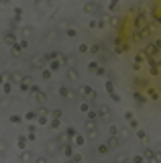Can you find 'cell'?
<instances>
[{
	"instance_id": "cell-1",
	"label": "cell",
	"mask_w": 161,
	"mask_h": 163,
	"mask_svg": "<svg viewBox=\"0 0 161 163\" xmlns=\"http://www.w3.org/2000/svg\"><path fill=\"white\" fill-rule=\"evenodd\" d=\"M47 65V57L45 55H35L33 59H31V67L33 69H43Z\"/></svg>"
},
{
	"instance_id": "cell-2",
	"label": "cell",
	"mask_w": 161,
	"mask_h": 163,
	"mask_svg": "<svg viewBox=\"0 0 161 163\" xmlns=\"http://www.w3.org/2000/svg\"><path fill=\"white\" fill-rule=\"evenodd\" d=\"M29 94H31V98H33L37 104H45V102H47V94H45L41 88H39V90H35V92H29Z\"/></svg>"
},
{
	"instance_id": "cell-3",
	"label": "cell",
	"mask_w": 161,
	"mask_h": 163,
	"mask_svg": "<svg viewBox=\"0 0 161 163\" xmlns=\"http://www.w3.org/2000/svg\"><path fill=\"white\" fill-rule=\"evenodd\" d=\"M98 10H100V4H98L96 0H92V2H86V4H84V12H88V15H98Z\"/></svg>"
},
{
	"instance_id": "cell-4",
	"label": "cell",
	"mask_w": 161,
	"mask_h": 163,
	"mask_svg": "<svg viewBox=\"0 0 161 163\" xmlns=\"http://www.w3.org/2000/svg\"><path fill=\"white\" fill-rule=\"evenodd\" d=\"M4 78L10 79V84H20V82H23V74H20V71H8Z\"/></svg>"
},
{
	"instance_id": "cell-5",
	"label": "cell",
	"mask_w": 161,
	"mask_h": 163,
	"mask_svg": "<svg viewBox=\"0 0 161 163\" xmlns=\"http://www.w3.org/2000/svg\"><path fill=\"white\" fill-rule=\"evenodd\" d=\"M57 147H61V145H59L57 141H49V143L45 145V151H47L49 155H55V153H57V151H59Z\"/></svg>"
},
{
	"instance_id": "cell-6",
	"label": "cell",
	"mask_w": 161,
	"mask_h": 163,
	"mask_svg": "<svg viewBox=\"0 0 161 163\" xmlns=\"http://www.w3.org/2000/svg\"><path fill=\"white\" fill-rule=\"evenodd\" d=\"M59 96H61L63 100H72L73 98V92L67 88V86H59Z\"/></svg>"
},
{
	"instance_id": "cell-7",
	"label": "cell",
	"mask_w": 161,
	"mask_h": 163,
	"mask_svg": "<svg viewBox=\"0 0 161 163\" xmlns=\"http://www.w3.org/2000/svg\"><path fill=\"white\" fill-rule=\"evenodd\" d=\"M65 75H67L69 82H78V79H80V74H78V69H76V67H67Z\"/></svg>"
},
{
	"instance_id": "cell-8",
	"label": "cell",
	"mask_w": 161,
	"mask_h": 163,
	"mask_svg": "<svg viewBox=\"0 0 161 163\" xmlns=\"http://www.w3.org/2000/svg\"><path fill=\"white\" fill-rule=\"evenodd\" d=\"M96 112H98V116H100V118H108V116H110V108H108L106 104H100Z\"/></svg>"
},
{
	"instance_id": "cell-9",
	"label": "cell",
	"mask_w": 161,
	"mask_h": 163,
	"mask_svg": "<svg viewBox=\"0 0 161 163\" xmlns=\"http://www.w3.org/2000/svg\"><path fill=\"white\" fill-rule=\"evenodd\" d=\"M49 4H51V0H37V2H35V6H37V10H41V12H45V10H49Z\"/></svg>"
},
{
	"instance_id": "cell-10",
	"label": "cell",
	"mask_w": 161,
	"mask_h": 163,
	"mask_svg": "<svg viewBox=\"0 0 161 163\" xmlns=\"http://www.w3.org/2000/svg\"><path fill=\"white\" fill-rule=\"evenodd\" d=\"M47 65H49V69H51V71H57V69L61 67L63 63H61V59L57 57V59H49V61H47Z\"/></svg>"
},
{
	"instance_id": "cell-11",
	"label": "cell",
	"mask_w": 161,
	"mask_h": 163,
	"mask_svg": "<svg viewBox=\"0 0 161 163\" xmlns=\"http://www.w3.org/2000/svg\"><path fill=\"white\" fill-rule=\"evenodd\" d=\"M10 53L15 55V57H20V53H23V47H20V43H19V41L10 45Z\"/></svg>"
},
{
	"instance_id": "cell-12",
	"label": "cell",
	"mask_w": 161,
	"mask_h": 163,
	"mask_svg": "<svg viewBox=\"0 0 161 163\" xmlns=\"http://www.w3.org/2000/svg\"><path fill=\"white\" fill-rule=\"evenodd\" d=\"M4 43H8V45L16 43V33H15V31H8V33H4Z\"/></svg>"
},
{
	"instance_id": "cell-13",
	"label": "cell",
	"mask_w": 161,
	"mask_h": 163,
	"mask_svg": "<svg viewBox=\"0 0 161 163\" xmlns=\"http://www.w3.org/2000/svg\"><path fill=\"white\" fill-rule=\"evenodd\" d=\"M102 25H104V20H102V19H92V20H90V23H88V27H90V29H92V31L100 29V27H102Z\"/></svg>"
},
{
	"instance_id": "cell-14",
	"label": "cell",
	"mask_w": 161,
	"mask_h": 163,
	"mask_svg": "<svg viewBox=\"0 0 161 163\" xmlns=\"http://www.w3.org/2000/svg\"><path fill=\"white\" fill-rule=\"evenodd\" d=\"M143 61H145V53L141 51V53L137 55V59H135V63H133V67H135V69H141V67H143Z\"/></svg>"
},
{
	"instance_id": "cell-15",
	"label": "cell",
	"mask_w": 161,
	"mask_h": 163,
	"mask_svg": "<svg viewBox=\"0 0 161 163\" xmlns=\"http://www.w3.org/2000/svg\"><path fill=\"white\" fill-rule=\"evenodd\" d=\"M82 94L86 96V98H96V92H94L90 86H82Z\"/></svg>"
},
{
	"instance_id": "cell-16",
	"label": "cell",
	"mask_w": 161,
	"mask_h": 163,
	"mask_svg": "<svg viewBox=\"0 0 161 163\" xmlns=\"http://www.w3.org/2000/svg\"><path fill=\"white\" fill-rule=\"evenodd\" d=\"M61 147H63V155H65V157H72V153H73V145L67 141V143L61 145Z\"/></svg>"
},
{
	"instance_id": "cell-17",
	"label": "cell",
	"mask_w": 161,
	"mask_h": 163,
	"mask_svg": "<svg viewBox=\"0 0 161 163\" xmlns=\"http://www.w3.org/2000/svg\"><path fill=\"white\" fill-rule=\"evenodd\" d=\"M19 159H20V161H31V159H33V153L27 151V149H23V153L19 155Z\"/></svg>"
},
{
	"instance_id": "cell-18",
	"label": "cell",
	"mask_w": 161,
	"mask_h": 163,
	"mask_svg": "<svg viewBox=\"0 0 161 163\" xmlns=\"http://www.w3.org/2000/svg\"><path fill=\"white\" fill-rule=\"evenodd\" d=\"M118 6H120V0H110V2H108V10H110V12H116Z\"/></svg>"
},
{
	"instance_id": "cell-19",
	"label": "cell",
	"mask_w": 161,
	"mask_h": 163,
	"mask_svg": "<svg viewBox=\"0 0 161 163\" xmlns=\"http://www.w3.org/2000/svg\"><path fill=\"white\" fill-rule=\"evenodd\" d=\"M106 145H108V149H116L118 147V137H116V135H114V137H110Z\"/></svg>"
},
{
	"instance_id": "cell-20",
	"label": "cell",
	"mask_w": 161,
	"mask_h": 163,
	"mask_svg": "<svg viewBox=\"0 0 161 163\" xmlns=\"http://www.w3.org/2000/svg\"><path fill=\"white\" fill-rule=\"evenodd\" d=\"M37 116H39V114H37V110H31V112H27V114H24V120L33 122V120H37Z\"/></svg>"
},
{
	"instance_id": "cell-21",
	"label": "cell",
	"mask_w": 161,
	"mask_h": 163,
	"mask_svg": "<svg viewBox=\"0 0 161 163\" xmlns=\"http://www.w3.org/2000/svg\"><path fill=\"white\" fill-rule=\"evenodd\" d=\"M84 129L86 131H94V129H98V124H96V120H86V124H84Z\"/></svg>"
},
{
	"instance_id": "cell-22",
	"label": "cell",
	"mask_w": 161,
	"mask_h": 163,
	"mask_svg": "<svg viewBox=\"0 0 161 163\" xmlns=\"http://www.w3.org/2000/svg\"><path fill=\"white\" fill-rule=\"evenodd\" d=\"M73 143L78 145V147H82V145L86 143V139H84V135H78V133H76V137H73Z\"/></svg>"
},
{
	"instance_id": "cell-23",
	"label": "cell",
	"mask_w": 161,
	"mask_h": 163,
	"mask_svg": "<svg viewBox=\"0 0 161 163\" xmlns=\"http://www.w3.org/2000/svg\"><path fill=\"white\" fill-rule=\"evenodd\" d=\"M118 131H120V127H118V124H110V127H108V135H110V137L118 135Z\"/></svg>"
},
{
	"instance_id": "cell-24",
	"label": "cell",
	"mask_w": 161,
	"mask_h": 163,
	"mask_svg": "<svg viewBox=\"0 0 161 163\" xmlns=\"http://www.w3.org/2000/svg\"><path fill=\"white\" fill-rule=\"evenodd\" d=\"M90 53H94V55H98V53H100V51H102V45H100V43H94L92 45V47H90Z\"/></svg>"
},
{
	"instance_id": "cell-25",
	"label": "cell",
	"mask_w": 161,
	"mask_h": 163,
	"mask_svg": "<svg viewBox=\"0 0 161 163\" xmlns=\"http://www.w3.org/2000/svg\"><path fill=\"white\" fill-rule=\"evenodd\" d=\"M49 127H51V129H59V127H61V118H51L49 120Z\"/></svg>"
},
{
	"instance_id": "cell-26",
	"label": "cell",
	"mask_w": 161,
	"mask_h": 163,
	"mask_svg": "<svg viewBox=\"0 0 161 163\" xmlns=\"http://www.w3.org/2000/svg\"><path fill=\"white\" fill-rule=\"evenodd\" d=\"M51 74H53V71H51L49 67H43V69H41V75H43V79H51Z\"/></svg>"
},
{
	"instance_id": "cell-27",
	"label": "cell",
	"mask_w": 161,
	"mask_h": 163,
	"mask_svg": "<svg viewBox=\"0 0 161 163\" xmlns=\"http://www.w3.org/2000/svg\"><path fill=\"white\" fill-rule=\"evenodd\" d=\"M76 133H78V131L73 129V127H67V129H65V137H67V139H73V137H76Z\"/></svg>"
},
{
	"instance_id": "cell-28",
	"label": "cell",
	"mask_w": 161,
	"mask_h": 163,
	"mask_svg": "<svg viewBox=\"0 0 161 163\" xmlns=\"http://www.w3.org/2000/svg\"><path fill=\"white\" fill-rule=\"evenodd\" d=\"M19 149H27V137L19 135Z\"/></svg>"
},
{
	"instance_id": "cell-29",
	"label": "cell",
	"mask_w": 161,
	"mask_h": 163,
	"mask_svg": "<svg viewBox=\"0 0 161 163\" xmlns=\"http://www.w3.org/2000/svg\"><path fill=\"white\" fill-rule=\"evenodd\" d=\"M108 151H110V149H108L106 143H104V145H98V153H100V155H108Z\"/></svg>"
},
{
	"instance_id": "cell-30",
	"label": "cell",
	"mask_w": 161,
	"mask_h": 163,
	"mask_svg": "<svg viewBox=\"0 0 161 163\" xmlns=\"http://www.w3.org/2000/svg\"><path fill=\"white\" fill-rule=\"evenodd\" d=\"M137 137H139V141H143V143H147V141H149V137H147L145 131H137Z\"/></svg>"
},
{
	"instance_id": "cell-31",
	"label": "cell",
	"mask_w": 161,
	"mask_h": 163,
	"mask_svg": "<svg viewBox=\"0 0 161 163\" xmlns=\"http://www.w3.org/2000/svg\"><path fill=\"white\" fill-rule=\"evenodd\" d=\"M2 90H4V94L8 96L10 92H12V84H10V82H4V84H2Z\"/></svg>"
},
{
	"instance_id": "cell-32",
	"label": "cell",
	"mask_w": 161,
	"mask_h": 163,
	"mask_svg": "<svg viewBox=\"0 0 161 163\" xmlns=\"http://www.w3.org/2000/svg\"><path fill=\"white\" fill-rule=\"evenodd\" d=\"M133 96H135V100H137V102H139V104H143V102H145V100H147V98H145V96H143V94H141V92H133Z\"/></svg>"
},
{
	"instance_id": "cell-33",
	"label": "cell",
	"mask_w": 161,
	"mask_h": 163,
	"mask_svg": "<svg viewBox=\"0 0 161 163\" xmlns=\"http://www.w3.org/2000/svg\"><path fill=\"white\" fill-rule=\"evenodd\" d=\"M20 19H23V8L19 6V8H15V20H16V23H20Z\"/></svg>"
},
{
	"instance_id": "cell-34",
	"label": "cell",
	"mask_w": 161,
	"mask_h": 163,
	"mask_svg": "<svg viewBox=\"0 0 161 163\" xmlns=\"http://www.w3.org/2000/svg\"><path fill=\"white\" fill-rule=\"evenodd\" d=\"M104 88H106V92H108V94H112V92H114V82H112V79H108Z\"/></svg>"
},
{
	"instance_id": "cell-35",
	"label": "cell",
	"mask_w": 161,
	"mask_h": 163,
	"mask_svg": "<svg viewBox=\"0 0 161 163\" xmlns=\"http://www.w3.org/2000/svg\"><path fill=\"white\" fill-rule=\"evenodd\" d=\"M49 116H51V118H61V116H63V112H61L59 108H55L53 112H49Z\"/></svg>"
},
{
	"instance_id": "cell-36",
	"label": "cell",
	"mask_w": 161,
	"mask_h": 163,
	"mask_svg": "<svg viewBox=\"0 0 161 163\" xmlns=\"http://www.w3.org/2000/svg\"><path fill=\"white\" fill-rule=\"evenodd\" d=\"M106 71H108V69L104 67V65H98V67H96V71H94V74H98V75H106Z\"/></svg>"
},
{
	"instance_id": "cell-37",
	"label": "cell",
	"mask_w": 161,
	"mask_h": 163,
	"mask_svg": "<svg viewBox=\"0 0 161 163\" xmlns=\"http://www.w3.org/2000/svg\"><path fill=\"white\" fill-rule=\"evenodd\" d=\"M65 35H67L69 39H73V37H76V35H78V31L73 29V27H69V29H67V31H65Z\"/></svg>"
},
{
	"instance_id": "cell-38",
	"label": "cell",
	"mask_w": 161,
	"mask_h": 163,
	"mask_svg": "<svg viewBox=\"0 0 161 163\" xmlns=\"http://www.w3.org/2000/svg\"><path fill=\"white\" fill-rule=\"evenodd\" d=\"M131 161H133V163H143V161H145V157H143V155H133Z\"/></svg>"
},
{
	"instance_id": "cell-39",
	"label": "cell",
	"mask_w": 161,
	"mask_h": 163,
	"mask_svg": "<svg viewBox=\"0 0 161 163\" xmlns=\"http://www.w3.org/2000/svg\"><path fill=\"white\" fill-rule=\"evenodd\" d=\"M145 20H147V19H145V15L141 12V15L137 16V25H139V27H145Z\"/></svg>"
},
{
	"instance_id": "cell-40",
	"label": "cell",
	"mask_w": 161,
	"mask_h": 163,
	"mask_svg": "<svg viewBox=\"0 0 161 163\" xmlns=\"http://www.w3.org/2000/svg\"><path fill=\"white\" fill-rule=\"evenodd\" d=\"M86 114H88L90 120H96V118H98V112H96V110H90V108H88V112H86Z\"/></svg>"
},
{
	"instance_id": "cell-41",
	"label": "cell",
	"mask_w": 161,
	"mask_h": 163,
	"mask_svg": "<svg viewBox=\"0 0 161 163\" xmlns=\"http://www.w3.org/2000/svg\"><path fill=\"white\" fill-rule=\"evenodd\" d=\"M147 94L151 96V100H157V98H159V96H157V92H155V90H151L149 86H147Z\"/></svg>"
},
{
	"instance_id": "cell-42",
	"label": "cell",
	"mask_w": 161,
	"mask_h": 163,
	"mask_svg": "<svg viewBox=\"0 0 161 163\" xmlns=\"http://www.w3.org/2000/svg\"><path fill=\"white\" fill-rule=\"evenodd\" d=\"M96 67H98L96 61H90V63H88V71H90V74H94V71H96Z\"/></svg>"
},
{
	"instance_id": "cell-43",
	"label": "cell",
	"mask_w": 161,
	"mask_h": 163,
	"mask_svg": "<svg viewBox=\"0 0 161 163\" xmlns=\"http://www.w3.org/2000/svg\"><path fill=\"white\" fill-rule=\"evenodd\" d=\"M69 159L76 161V163H80V161H82V153H72V157H69Z\"/></svg>"
},
{
	"instance_id": "cell-44",
	"label": "cell",
	"mask_w": 161,
	"mask_h": 163,
	"mask_svg": "<svg viewBox=\"0 0 161 163\" xmlns=\"http://www.w3.org/2000/svg\"><path fill=\"white\" fill-rule=\"evenodd\" d=\"M20 120H23V116H19V114H12L10 116V122H15V124H19Z\"/></svg>"
},
{
	"instance_id": "cell-45",
	"label": "cell",
	"mask_w": 161,
	"mask_h": 163,
	"mask_svg": "<svg viewBox=\"0 0 161 163\" xmlns=\"http://www.w3.org/2000/svg\"><path fill=\"white\" fill-rule=\"evenodd\" d=\"M57 143H59V145H65V143H67V137H65V133L57 137Z\"/></svg>"
},
{
	"instance_id": "cell-46",
	"label": "cell",
	"mask_w": 161,
	"mask_h": 163,
	"mask_svg": "<svg viewBox=\"0 0 161 163\" xmlns=\"http://www.w3.org/2000/svg\"><path fill=\"white\" fill-rule=\"evenodd\" d=\"M88 49H90V47H88L86 43H82V45L78 47V51H80V53H88Z\"/></svg>"
},
{
	"instance_id": "cell-47",
	"label": "cell",
	"mask_w": 161,
	"mask_h": 163,
	"mask_svg": "<svg viewBox=\"0 0 161 163\" xmlns=\"http://www.w3.org/2000/svg\"><path fill=\"white\" fill-rule=\"evenodd\" d=\"M45 57H47V61H49V59H57V57H59V53H57V51H51V53H49V55H45Z\"/></svg>"
},
{
	"instance_id": "cell-48",
	"label": "cell",
	"mask_w": 161,
	"mask_h": 163,
	"mask_svg": "<svg viewBox=\"0 0 161 163\" xmlns=\"http://www.w3.org/2000/svg\"><path fill=\"white\" fill-rule=\"evenodd\" d=\"M88 108H90V104H88V102H82V106H80V112H88Z\"/></svg>"
},
{
	"instance_id": "cell-49",
	"label": "cell",
	"mask_w": 161,
	"mask_h": 163,
	"mask_svg": "<svg viewBox=\"0 0 161 163\" xmlns=\"http://www.w3.org/2000/svg\"><path fill=\"white\" fill-rule=\"evenodd\" d=\"M128 127H133V129H139V122H137V118H131V120H128Z\"/></svg>"
},
{
	"instance_id": "cell-50",
	"label": "cell",
	"mask_w": 161,
	"mask_h": 163,
	"mask_svg": "<svg viewBox=\"0 0 161 163\" xmlns=\"http://www.w3.org/2000/svg\"><path fill=\"white\" fill-rule=\"evenodd\" d=\"M88 137H90V139H98V129H94V131H88Z\"/></svg>"
},
{
	"instance_id": "cell-51",
	"label": "cell",
	"mask_w": 161,
	"mask_h": 163,
	"mask_svg": "<svg viewBox=\"0 0 161 163\" xmlns=\"http://www.w3.org/2000/svg\"><path fill=\"white\" fill-rule=\"evenodd\" d=\"M19 88L23 90V92H29V88H31V86H29V84H24V82H20V84H19Z\"/></svg>"
},
{
	"instance_id": "cell-52",
	"label": "cell",
	"mask_w": 161,
	"mask_h": 163,
	"mask_svg": "<svg viewBox=\"0 0 161 163\" xmlns=\"http://www.w3.org/2000/svg\"><path fill=\"white\" fill-rule=\"evenodd\" d=\"M116 163H122V161H127V155H116V159H114Z\"/></svg>"
},
{
	"instance_id": "cell-53",
	"label": "cell",
	"mask_w": 161,
	"mask_h": 163,
	"mask_svg": "<svg viewBox=\"0 0 161 163\" xmlns=\"http://www.w3.org/2000/svg\"><path fill=\"white\" fill-rule=\"evenodd\" d=\"M110 98H112V100H114V102H120V100H122V98H120V96H118V94H116V92H112V94H110Z\"/></svg>"
},
{
	"instance_id": "cell-54",
	"label": "cell",
	"mask_w": 161,
	"mask_h": 163,
	"mask_svg": "<svg viewBox=\"0 0 161 163\" xmlns=\"http://www.w3.org/2000/svg\"><path fill=\"white\" fill-rule=\"evenodd\" d=\"M23 82H24V84H33V78H29V75H23Z\"/></svg>"
},
{
	"instance_id": "cell-55",
	"label": "cell",
	"mask_w": 161,
	"mask_h": 163,
	"mask_svg": "<svg viewBox=\"0 0 161 163\" xmlns=\"http://www.w3.org/2000/svg\"><path fill=\"white\" fill-rule=\"evenodd\" d=\"M124 118H127V122H128V120H131V118H135V116H133V112H131V110H127V112H124Z\"/></svg>"
},
{
	"instance_id": "cell-56",
	"label": "cell",
	"mask_w": 161,
	"mask_h": 163,
	"mask_svg": "<svg viewBox=\"0 0 161 163\" xmlns=\"http://www.w3.org/2000/svg\"><path fill=\"white\" fill-rule=\"evenodd\" d=\"M19 43H20V47H23V49H27V47H29V41H27V39H23V41H19Z\"/></svg>"
},
{
	"instance_id": "cell-57",
	"label": "cell",
	"mask_w": 161,
	"mask_h": 163,
	"mask_svg": "<svg viewBox=\"0 0 161 163\" xmlns=\"http://www.w3.org/2000/svg\"><path fill=\"white\" fill-rule=\"evenodd\" d=\"M108 23H110V25H112V27H114V25H116V23H118V20H116V19H114V16H108Z\"/></svg>"
},
{
	"instance_id": "cell-58",
	"label": "cell",
	"mask_w": 161,
	"mask_h": 163,
	"mask_svg": "<svg viewBox=\"0 0 161 163\" xmlns=\"http://www.w3.org/2000/svg\"><path fill=\"white\" fill-rule=\"evenodd\" d=\"M31 33H33V29H29V27H27V29H23V35H24V37H27V35H31Z\"/></svg>"
},
{
	"instance_id": "cell-59",
	"label": "cell",
	"mask_w": 161,
	"mask_h": 163,
	"mask_svg": "<svg viewBox=\"0 0 161 163\" xmlns=\"http://www.w3.org/2000/svg\"><path fill=\"white\" fill-rule=\"evenodd\" d=\"M8 4V0H0V6H6Z\"/></svg>"
},
{
	"instance_id": "cell-60",
	"label": "cell",
	"mask_w": 161,
	"mask_h": 163,
	"mask_svg": "<svg viewBox=\"0 0 161 163\" xmlns=\"http://www.w3.org/2000/svg\"><path fill=\"white\" fill-rule=\"evenodd\" d=\"M4 79H6V78H4V75H2V74H0V86L4 84Z\"/></svg>"
}]
</instances>
